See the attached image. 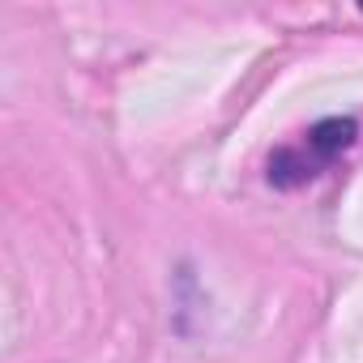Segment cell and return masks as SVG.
<instances>
[{
    "mask_svg": "<svg viewBox=\"0 0 363 363\" xmlns=\"http://www.w3.org/2000/svg\"><path fill=\"white\" fill-rule=\"evenodd\" d=\"M354 133H359V124H354V120L333 116V120H320V124L308 133V145H312V154H316L320 162H329L333 154H342V150L354 141Z\"/></svg>",
    "mask_w": 363,
    "mask_h": 363,
    "instance_id": "obj_1",
    "label": "cell"
}]
</instances>
